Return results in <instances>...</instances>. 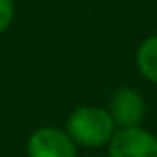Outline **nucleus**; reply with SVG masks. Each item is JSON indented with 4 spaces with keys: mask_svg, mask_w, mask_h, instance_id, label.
I'll return each instance as SVG.
<instances>
[{
    "mask_svg": "<svg viewBox=\"0 0 157 157\" xmlns=\"http://www.w3.org/2000/svg\"><path fill=\"white\" fill-rule=\"evenodd\" d=\"M15 20V0H0V35H5Z\"/></svg>",
    "mask_w": 157,
    "mask_h": 157,
    "instance_id": "obj_6",
    "label": "nucleus"
},
{
    "mask_svg": "<svg viewBox=\"0 0 157 157\" xmlns=\"http://www.w3.org/2000/svg\"><path fill=\"white\" fill-rule=\"evenodd\" d=\"M65 131L78 148L80 146L101 148V146H108V142L112 140V136L116 131V125H114L108 108L80 105L67 116Z\"/></svg>",
    "mask_w": 157,
    "mask_h": 157,
    "instance_id": "obj_1",
    "label": "nucleus"
},
{
    "mask_svg": "<svg viewBox=\"0 0 157 157\" xmlns=\"http://www.w3.org/2000/svg\"><path fill=\"white\" fill-rule=\"evenodd\" d=\"M28 157H78V146L60 127H37L26 140Z\"/></svg>",
    "mask_w": 157,
    "mask_h": 157,
    "instance_id": "obj_3",
    "label": "nucleus"
},
{
    "mask_svg": "<svg viewBox=\"0 0 157 157\" xmlns=\"http://www.w3.org/2000/svg\"><path fill=\"white\" fill-rule=\"evenodd\" d=\"M133 63L138 73L148 82L157 86V33L148 35L146 39L140 41L133 54Z\"/></svg>",
    "mask_w": 157,
    "mask_h": 157,
    "instance_id": "obj_5",
    "label": "nucleus"
},
{
    "mask_svg": "<svg viewBox=\"0 0 157 157\" xmlns=\"http://www.w3.org/2000/svg\"><path fill=\"white\" fill-rule=\"evenodd\" d=\"M108 112L116 125V129L123 127H140L146 116V99L144 95L133 86H121L112 93Z\"/></svg>",
    "mask_w": 157,
    "mask_h": 157,
    "instance_id": "obj_4",
    "label": "nucleus"
},
{
    "mask_svg": "<svg viewBox=\"0 0 157 157\" xmlns=\"http://www.w3.org/2000/svg\"><path fill=\"white\" fill-rule=\"evenodd\" d=\"M108 157H157V136L142 125L116 129L108 142Z\"/></svg>",
    "mask_w": 157,
    "mask_h": 157,
    "instance_id": "obj_2",
    "label": "nucleus"
}]
</instances>
